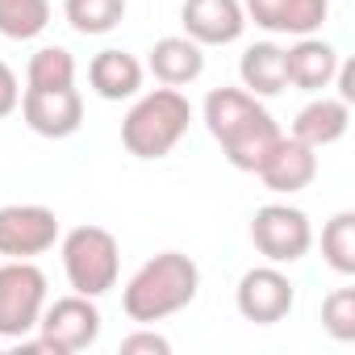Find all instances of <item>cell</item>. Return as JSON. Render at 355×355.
<instances>
[{
	"mask_svg": "<svg viewBox=\"0 0 355 355\" xmlns=\"http://www.w3.org/2000/svg\"><path fill=\"white\" fill-rule=\"evenodd\" d=\"M205 125L239 171H259V163L284 134L276 117L259 105V96H251L247 88H214L205 96Z\"/></svg>",
	"mask_w": 355,
	"mask_h": 355,
	"instance_id": "cell-1",
	"label": "cell"
},
{
	"mask_svg": "<svg viewBox=\"0 0 355 355\" xmlns=\"http://www.w3.org/2000/svg\"><path fill=\"white\" fill-rule=\"evenodd\" d=\"M201 293V268L184 251H163L146 259L121 288V309L138 326H155L171 313H180Z\"/></svg>",
	"mask_w": 355,
	"mask_h": 355,
	"instance_id": "cell-2",
	"label": "cell"
},
{
	"mask_svg": "<svg viewBox=\"0 0 355 355\" xmlns=\"http://www.w3.org/2000/svg\"><path fill=\"white\" fill-rule=\"evenodd\" d=\"M189 121H193V105L180 88H155V92H142L125 121H121V146L134 155V159H163L175 150V142H180L189 134Z\"/></svg>",
	"mask_w": 355,
	"mask_h": 355,
	"instance_id": "cell-3",
	"label": "cell"
},
{
	"mask_svg": "<svg viewBox=\"0 0 355 355\" xmlns=\"http://www.w3.org/2000/svg\"><path fill=\"white\" fill-rule=\"evenodd\" d=\"M63 272L80 297H105L121 276V243L105 226H76L63 234Z\"/></svg>",
	"mask_w": 355,
	"mask_h": 355,
	"instance_id": "cell-4",
	"label": "cell"
},
{
	"mask_svg": "<svg viewBox=\"0 0 355 355\" xmlns=\"http://www.w3.org/2000/svg\"><path fill=\"white\" fill-rule=\"evenodd\" d=\"M46 309V272L30 259H5L0 263V338H26L38 330V318Z\"/></svg>",
	"mask_w": 355,
	"mask_h": 355,
	"instance_id": "cell-5",
	"label": "cell"
},
{
	"mask_svg": "<svg viewBox=\"0 0 355 355\" xmlns=\"http://www.w3.org/2000/svg\"><path fill=\"white\" fill-rule=\"evenodd\" d=\"M38 338L46 343L51 355H76V351H88L96 338H101V309H96V297H59L55 305L42 309L38 318Z\"/></svg>",
	"mask_w": 355,
	"mask_h": 355,
	"instance_id": "cell-6",
	"label": "cell"
},
{
	"mask_svg": "<svg viewBox=\"0 0 355 355\" xmlns=\"http://www.w3.org/2000/svg\"><path fill=\"white\" fill-rule=\"evenodd\" d=\"M251 243L268 263H297L313 247V226L293 205H263L251 218Z\"/></svg>",
	"mask_w": 355,
	"mask_h": 355,
	"instance_id": "cell-7",
	"label": "cell"
},
{
	"mask_svg": "<svg viewBox=\"0 0 355 355\" xmlns=\"http://www.w3.org/2000/svg\"><path fill=\"white\" fill-rule=\"evenodd\" d=\"M293 301H297V284L280 272V263H263V268H251L243 272L239 288H234V305L247 322L255 326H276L293 313Z\"/></svg>",
	"mask_w": 355,
	"mask_h": 355,
	"instance_id": "cell-8",
	"label": "cell"
},
{
	"mask_svg": "<svg viewBox=\"0 0 355 355\" xmlns=\"http://www.w3.org/2000/svg\"><path fill=\"white\" fill-rule=\"evenodd\" d=\"M59 243V218L46 205H0V255L34 259Z\"/></svg>",
	"mask_w": 355,
	"mask_h": 355,
	"instance_id": "cell-9",
	"label": "cell"
},
{
	"mask_svg": "<svg viewBox=\"0 0 355 355\" xmlns=\"http://www.w3.org/2000/svg\"><path fill=\"white\" fill-rule=\"evenodd\" d=\"M21 117L42 138H71L84 125V96L80 88H26L21 92Z\"/></svg>",
	"mask_w": 355,
	"mask_h": 355,
	"instance_id": "cell-10",
	"label": "cell"
},
{
	"mask_svg": "<svg viewBox=\"0 0 355 355\" xmlns=\"http://www.w3.org/2000/svg\"><path fill=\"white\" fill-rule=\"evenodd\" d=\"M180 26L197 46H230L247 30L243 0H184Z\"/></svg>",
	"mask_w": 355,
	"mask_h": 355,
	"instance_id": "cell-11",
	"label": "cell"
},
{
	"mask_svg": "<svg viewBox=\"0 0 355 355\" xmlns=\"http://www.w3.org/2000/svg\"><path fill=\"white\" fill-rule=\"evenodd\" d=\"M255 175L263 180L268 193L293 197V193H301V189L313 184V175H318V150L305 146V142L293 138V134H280V142L268 150V159L259 163Z\"/></svg>",
	"mask_w": 355,
	"mask_h": 355,
	"instance_id": "cell-12",
	"label": "cell"
},
{
	"mask_svg": "<svg viewBox=\"0 0 355 355\" xmlns=\"http://www.w3.org/2000/svg\"><path fill=\"white\" fill-rule=\"evenodd\" d=\"M247 21H255L268 34H318L322 21L330 17V0H243Z\"/></svg>",
	"mask_w": 355,
	"mask_h": 355,
	"instance_id": "cell-13",
	"label": "cell"
},
{
	"mask_svg": "<svg viewBox=\"0 0 355 355\" xmlns=\"http://www.w3.org/2000/svg\"><path fill=\"white\" fill-rule=\"evenodd\" d=\"M146 67L159 84L167 88H184L193 80H201L205 71V46H197L189 34H171V38H159L146 55Z\"/></svg>",
	"mask_w": 355,
	"mask_h": 355,
	"instance_id": "cell-14",
	"label": "cell"
},
{
	"mask_svg": "<svg viewBox=\"0 0 355 355\" xmlns=\"http://www.w3.org/2000/svg\"><path fill=\"white\" fill-rule=\"evenodd\" d=\"M338 63H343V59H338V51H334L330 42L313 38V34L297 38V42L284 51L288 84H297L301 92H322V88H330V80H334Z\"/></svg>",
	"mask_w": 355,
	"mask_h": 355,
	"instance_id": "cell-15",
	"label": "cell"
},
{
	"mask_svg": "<svg viewBox=\"0 0 355 355\" xmlns=\"http://www.w3.org/2000/svg\"><path fill=\"white\" fill-rule=\"evenodd\" d=\"M88 84L101 101H130L142 88V63L130 51L109 46L88 63Z\"/></svg>",
	"mask_w": 355,
	"mask_h": 355,
	"instance_id": "cell-16",
	"label": "cell"
},
{
	"mask_svg": "<svg viewBox=\"0 0 355 355\" xmlns=\"http://www.w3.org/2000/svg\"><path fill=\"white\" fill-rule=\"evenodd\" d=\"M347 130H351V105L338 101V96L309 101V105L297 113V121H293V138H301V142L313 146V150L334 146Z\"/></svg>",
	"mask_w": 355,
	"mask_h": 355,
	"instance_id": "cell-17",
	"label": "cell"
},
{
	"mask_svg": "<svg viewBox=\"0 0 355 355\" xmlns=\"http://www.w3.org/2000/svg\"><path fill=\"white\" fill-rule=\"evenodd\" d=\"M239 76H243V88L251 96H276L288 88V71H284V51L276 42H255L243 51L239 59Z\"/></svg>",
	"mask_w": 355,
	"mask_h": 355,
	"instance_id": "cell-18",
	"label": "cell"
},
{
	"mask_svg": "<svg viewBox=\"0 0 355 355\" xmlns=\"http://www.w3.org/2000/svg\"><path fill=\"white\" fill-rule=\"evenodd\" d=\"M63 17L76 34L101 38L125 21V0H63Z\"/></svg>",
	"mask_w": 355,
	"mask_h": 355,
	"instance_id": "cell-19",
	"label": "cell"
},
{
	"mask_svg": "<svg viewBox=\"0 0 355 355\" xmlns=\"http://www.w3.org/2000/svg\"><path fill=\"white\" fill-rule=\"evenodd\" d=\"M51 26V0H0V34L9 42H30Z\"/></svg>",
	"mask_w": 355,
	"mask_h": 355,
	"instance_id": "cell-20",
	"label": "cell"
},
{
	"mask_svg": "<svg viewBox=\"0 0 355 355\" xmlns=\"http://www.w3.org/2000/svg\"><path fill=\"white\" fill-rule=\"evenodd\" d=\"M76 84V55L67 46H42L30 55L26 88H71Z\"/></svg>",
	"mask_w": 355,
	"mask_h": 355,
	"instance_id": "cell-21",
	"label": "cell"
},
{
	"mask_svg": "<svg viewBox=\"0 0 355 355\" xmlns=\"http://www.w3.org/2000/svg\"><path fill=\"white\" fill-rule=\"evenodd\" d=\"M322 259L338 276H355V214L343 209L322 226Z\"/></svg>",
	"mask_w": 355,
	"mask_h": 355,
	"instance_id": "cell-22",
	"label": "cell"
},
{
	"mask_svg": "<svg viewBox=\"0 0 355 355\" xmlns=\"http://www.w3.org/2000/svg\"><path fill=\"white\" fill-rule=\"evenodd\" d=\"M322 326L338 343H351L355 338V288H334L322 301Z\"/></svg>",
	"mask_w": 355,
	"mask_h": 355,
	"instance_id": "cell-23",
	"label": "cell"
},
{
	"mask_svg": "<svg viewBox=\"0 0 355 355\" xmlns=\"http://www.w3.org/2000/svg\"><path fill=\"white\" fill-rule=\"evenodd\" d=\"M167 351H171V343L155 330H134L121 338V355H167Z\"/></svg>",
	"mask_w": 355,
	"mask_h": 355,
	"instance_id": "cell-24",
	"label": "cell"
},
{
	"mask_svg": "<svg viewBox=\"0 0 355 355\" xmlns=\"http://www.w3.org/2000/svg\"><path fill=\"white\" fill-rule=\"evenodd\" d=\"M17 105H21V84H17V71L0 59V117H9V113H17Z\"/></svg>",
	"mask_w": 355,
	"mask_h": 355,
	"instance_id": "cell-25",
	"label": "cell"
},
{
	"mask_svg": "<svg viewBox=\"0 0 355 355\" xmlns=\"http://www.w3.org/2000/svg\"><path fill=\"white\" fill-rule=\"evenodd\" d=\"M330 84H338V101L355 105V63H338V71H334Z\"/></svg>",
	"mask_w": 355,
	"mask_h": 355,
	"instance_id": "cell-26",
	"label": "cell"
}]
</instances>
